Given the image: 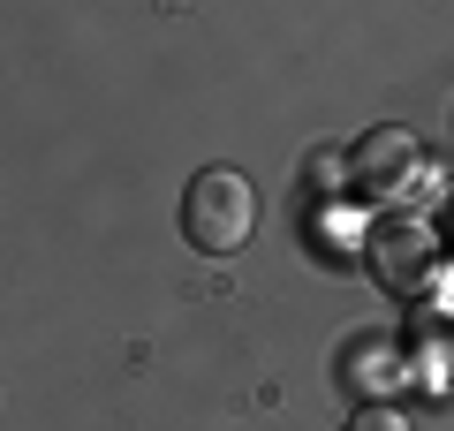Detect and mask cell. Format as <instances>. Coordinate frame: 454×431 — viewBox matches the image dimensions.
Here are the masks:
<instances>
[{
  "label": "cell",
  "mask_w": 454,
  "mask_h": 431,
  "mask_svg": "<svg viewBox=\"0 0 454 431\" xmlns=\"http://www.w3.org/2000/svg\"><path fill=\"white\" fill-rule=\"evenodd\" d=\"M409 175H417V137L409 129H372V137H356V152H348V190L356 197H402Z\"/></svg>",
  "instance_id": "7a4b0ae2"
},
{
  "label": "cell",
  "mask_w": 454,
  "mask_h": 431,
  "mask_svg": "<svg viewBox=\"0 0 454 431\" xmlns=\"http://www.w3.org/2000/svg\"><path fill=\"white\" fill-rule=\"evenodd\" d=\"M250 227H258V190H250V175H235V167H205V175L182 190V235L197 242V250L227 257L243 250Z\"/></svg>",
  "instance_id": "6da1fadb"
},
{
  "label": "cell",
  "mask_w": 454,
  "mask_h": 431,
  "mask_svg": "<svg viewBox=\"0 0 454 431\" xmlns=\"http://www.w3.org/2000/svg\"><path fill=\"white\" fill-rule=\"evenodd\" d=\"M340 431H409V416H402V409H387V401H364V409L348 416Z\"/></svg>",
  "instance_id": "277c9868"
},
{
  "label": "cell",
  "mask_w": 454,
  "mask_h": 431,
  "mask_svg": "<svg viewBox=\"0 0 454 431\" xmlns=\"http://www.w3.org/2000/svg\"><path fill=\"white\" fill-rule=\"evenodd\" d=\"M372 265L394 287H424V272L439 265V235L424 220H379L372 227Z\"/></svg>",
  "instance_id": "3957f363"
}]
</instances>
